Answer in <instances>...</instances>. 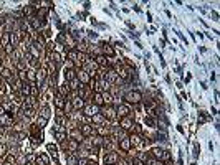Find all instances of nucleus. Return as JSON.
<instances>
[{
	"instance_id": "obj_1",
	"label": "nucleus",
	"mask_w": 220,
	"mask_h": 165,
	"mask_svg": "<svg viewBox=\"0 0 220 165\" xmlns=\"http://www.w3.org/2000/svg\"><path fill=\"white\" fill-rule=\"evenodd\" d=\"M142 93L141 91H129V93H126L124 94V99H126V103L129 104H139L142 101Z\"/></svg>"
},
{
	"instance_id": "obj_2",
	"label": "nucleus",
	"mask_w": 220,
	"mask_h": 165,
	"mask_svg": "<svg viewBox=\"0 0 220 165\" xmlns=\"http://www.w3.org/2000/svg\"><path fill=\"white\" fill-rule=\"evenodd\" d=\"M100 109H101V107H98L96 104L88 103V104H84V107H83V114L88 116V117H93L94 114H98V112H100Z\"/></svg>"
},
{
	"instance_id": "obj_3",
	"label": "nucleus",
	"mask_w": 220,
	"mask_h": 165,
	"mask_svg": "<svg viewBox=\"0 0 220 165\" xmlns=\"http://www.w3.org/2000/svg\"><path fill=\"white\" fill-rule=\"evenodd\" d=\"M121 129L123 131H129V129H133V124H134V114L131 116H126V117H121Z\"/></svg>"
},
{
	"instance_id": "obj_4",
	"label": "nucleus",
	"mask_w": 220,
	"mask_h": 165,
	"mask_svg": "<svg viewBox=\"0 0 220 165\" xmlns=\"http://www.w3.org/2000/svg\"><path fill=\"white\" fill-rule=\"evenodd\" d=\"M101 111V114L106 117V119H109V121H113V119H116L118 116H116V109L114 107H103V109H100Z\"/></svg>"
},
{
	"instance_id": "obj_5",
	"label": "nucleus",
	"mask_w": 220,
	"mask_h": 165,
	"mask_svg": "<svg viewBox=\"0 0 220 165\" xmlns=\"http://www.w3.org/2000/svg\"><path fill=\"white\" fill-rule=\"evenodd\" d=\"M104 165H116L118 162V154L116 152H106V155H104Z\"/></svg>"
},
{
	"instance_id": "obj_6",
	"label": "nucleus",
	"mask_w": 220,
	"mask_h": 165,
	"mask_svg": "<svg viewBox=\"0 0 220 165\" xmlns=\"http://www.w3.org/2000/svg\"><path fill=\"white\" fill-rule=\"evenodd\" d=\"M129 112H131V109H129L128 104H119L116 109V116L118 117H126V116H129Z\"/></svg>"
},
{
	"instance_id": "obj_7",
	"label": "nucleus",
	"mask_w": 220,
	"mask_h": 165,
	"mask_svg": "<svg viewBox=\"0 0 220 165\" xmlns=\"http://www.w3.org/2000/svg\"><path fill=\"white\" fill-rule=\"evenodd\" d=\"M76 78H78V81L81 82V84H88V82L91 81V78H89V74H88V71H84V70H81V71H78V74H76Z\"/></svg>"
},
{
	"instance_id": "obj_8",
	"label": "nucleus",
	"mask_w": 220,
	"mask_h": 165,
	"mask_svg": "<svg viewBox=\"0 0 220 165\" xmlns=\"http://www.w3.org/2000/svg\"><path fill=\"white\" fill-rule=\"evenodd\" d=\"M79 132H81V136H83V137H91L93 136L91 124H81V126H79Z\"/></svg>"
},
{
	"instance_id": "obj_9",
	"label": "nucleus",
	"mask_w": 220,
	"mask_h": 165,
	"mask_svg": "<svg viewBox=\"0 0 220 165\" xmlns=\"http://www.w3.org/2000/svg\"><path fill=\"white\" fill-rule=\"evenodd\" d=\"M0 124H2L4 127H10V126L13 124V119L9 116V112H5L4 116H0Z\"/></svg>"
},
{
	"instance_id": "obj_10",
	"label": "nucleus",
	"mask_w": 220,
	"mask_h": 165,
	"mask_svg": "<svg viewBox=\"0 0 220 165\" xmlns=\"http://www.w3.org/2000/svg\"><path fill=\"white\" fill-rule=\"evenodd\" d=\"M212 119V116H208L205 111H200L199 112V117H197V126H202V124H205L207 121Z\"/></svg>"
},
{
	"instance_id": "obj_11",
	"label": "nucleus",
	"mask_w": 220,
	"mask_h": 165,
	"mask_svg": "<svg viewBox=\"0 0 220 165\" xmlns=\"http://www.w3.org/2000/svg\"><path fill=\"white\" fill-rule=\"evenodd\" d=\"M71 106H73V111H78V109H83V107H84V99L73 98V99H71Z\"/></svg>"
},
{
	"instance_id": "obj_12",
	"label": "nucleus",
	"mask_w": 220,
	"mask_h": 165,
	"mask_svg": "<svg viewBox=\"0 0 220 165\" xmlns=\"http://www.w3.org/2000/svg\"><path fill=\"white\" fill-rule=\"evenodd\" d=\"M101 48H103V53H104V56H106V58H113V56H114V53H116L114 48H113L111 45H108V43H104Z\"/></svg>"
},
{
	"instance_id": "obj_13",
	"label": "nucleus",
	"mask_w": 220,
	"mask_h": 165,
	"mask_svg": "<svg viewBox=\"0 0 220 165\" xmlns=\"http://www.w3.org/2000/svg\"><path fill=\"white\" fill-rule=\"evenodd\" d=\"M35 164H37V165H50V159H48L46 154H40V155L37 157Z\"/></svg>"
},
{
	"instance_id": "obj_14",
	"label": "nucleus",
	"mask_w": 220,
	"mask_h": 165,
	"mask_svg": "<svg viewBox=\"0 0 220 165\" xmlns=\"http://www.w3.org/2000/svg\"><path fill=\"white\" fill-rule=\"evenodd\" d=\"M55 106H56V109H65V106H66V101H65V98H61L60 94L55 96Z\"/></svg>"
},
{
	"instance_id": "obj_15",
	"label": "nucleus",
	"mask_w": 220,
	"mask_h": 165,
	"mask_svg": "<svg viewBox=\"0 0 220 165\" xmlns=\"http://www.w3.org/2000/svg\"><path fill=\"white\" fill-rule=\"evenodd\" d=\"M129 142H131V145L139 147V145L142 144V136H139V134H133V136L129 137Z\"/></svg>"
},
{
	"instance_id": "obj_16",
	"label": "nucleus",
	"mask_w": 220,
	"mask_h": 165,
	"mask_svg": "<svg viewBox=\"0 0 220 165\" xmlns=\"http://www.w3.org/2000/svg\"><path fill=\"white\" fill-rule=\"evenodd\" d=\"M63 76H65V81L70 82L71 79L76 78V71L75 70H65V71H63Z\"/></svg>"
},
{
	"instance_id": "obj_17",
	"label": "nucleus",
	"mask_w": 220,
	"mask_h": 165,
	"mask_svg": "<svg viewBox=\"0 0 220 165\" xmlns=\"http://www.w3.org/2000/svg\"><path fill=\"white\" fill-rule=\"evenodd\" d=\"M119 147L124 150V152H129L131 150V142H129V137H126V139H121L119 140Z\"/></svg>"
},
{
	"instance_id": "obj_18",
	"label": "nucleus",
	"mask_w": 220,
	"mask_h": 165,
	"mask_svg": "<svg viewBox=\"0 0 220 165\" xmlns=\"http://www.w3.org/2000/svg\"><path fill=\"white\" fill-rule=\"evenodd\" d=\"M144 124L149 126V127H157V119L152 117V116H146L144 117Z\"/></svg>"
},
{
	"instance_id": "obj_19",
	"label": "nucleus",
	"mask_w": 220,
	"mask_h": 165,
	"mask_svg": "<svg viewBox=\"0 0 220 165\" xmlns=\"http://www.w3.org/2000/svg\"><path fill=\"white\" fill-rule=\"evenodd\" d=\"M46 73H48V71H46L45 68H40V70L37 71V81L40 82V84H43V81H45V78H46Z\"/></svg>"
},
{
	"instance_id": "obj_20",
	"label": "nucleus",
	"mask_w": 220,
	"mask_h": 165,
	"mask_svg": "<svg viewBox=\"0 0 220 165\" xmlns=\"http://www.w3.org/2000/svg\"><path fill=\"white\" fill-rule=\"evenodd\" d=\"M151 152H152L154 159H159V160H162V159H164V148H161V147H154Z\"/></svg>"
},
{
	"instance_id": "obj_21",
	"label": "nucleus",
	"mask_w": 220,
	"mask_h": 165,
	"mask_svg": "<svg viewBox=\"0 0 220 165\" xmlns=\"http://www.w3.org/2000/svg\"><path fill=\"white\" fill-rule=\"evenodd\" d=\"M101 96H103V103H104V104H108V106H111V104H113V99H114V96H113L111 93H106V91H104V93H101Z\"/></svg>"
},
{
	"instance_id": "obj_22",
	"label": "nucleus",
	"mask_w": 220,
	"mask_h": 165,
	"mask_svg": "<svg viewBox=\"0 0 220 165\" xmlns=\"http://www.w3.org/2000/svg\"><path fill=\"white\" fill-rule=\"evenodd\" d=\"M46 150L50 152V155H53V159L58 157V147H56L55 144H46Z\"/></svg>"
},
{
	"instance_id": "obj_23",
	"label": "nucleus",
	"mask_w": 220,
	"mask_h": 165,
	"mask_svg": "<svg viewBox=\"0 0 220 165\" xmlns=\"http://www.w3.org/2000/svg\"><path fill=\"white\" fill-rule=\"evenodd\" d=\"M93 99H94V101H93V103L96 104V106L100 107V106H103V96H101V93H94V94H93Z\"/></svg>"
},
{
	"instance_id": "obj_24",
	"label": "nucleus",
	"mask_w": 220,
	"mask_h": 165,
	"mask_svg": "<svg viewBox=\"0 0 220 165\" xmlns=\"http://www.w3.org/2000/svg\"><path fill=\"white\" fill-rule=\"evenodd\" d=\"M91 122H96L98 126H100V124H103V122H104V117H103V114H100V112H98V114H94V116L91 117Z\"/></svg>"
},
{
	"instance_id": "obj_25",
	"label": "nucleus",
	"mask_w": 220,
	"mask_h": 165,
	"mask_svg": "<svg viewBox=\"0 0 220 165\" xmlns=\"http://www.w3.org/2000/svg\"><path fill=\"white\" fill-rule=\"evenodd\" d=\"M68 58H70V61L76 63V61H78V51H76V50H71V51H68Z\"/></svg>"
},
{
	"instance_id": "obj_26",
	"label": "nucleus",
	"mask_w": 220,
	"mask_h": 165,
	"mask_svg": "<svg viewBox=\"0 0 220 165\" xmlns=\"http://www.w3.org/2000/svg\"><path fill=\"white\" fill-rule=\"evenodd\" d=\"M66 165H78V157L76 155H68L66 157Z\"/></svg>"
},
{
	"instance_id": "obj_27",
	"label": "nucleus",
	"mask_w": 220,
	"mask_h": 165,
	"mask_svg": "<svg viewBox=\"0 0 220 165\" xmlns=\"http://www.w3.org/2000/svg\"><path fill=\"white\" fill-rule=\"evenodd\" d=\"M50 116H51L50 107H48V106H43V107H42V117H45V119H50Z\"/></svg>"
},
{
	"instance_id": "obj_28",
	"label": "nucleus",
	"mask_w": 220,
	"mask_h": 165,
	"mask_svg": "<svg viewBox=\"0 0 220 165\" xmlns=\"http://www.w3.org/2000/svg\"><path fill=\"white\" fill-rule=\"evenodd\" d=\"M46 124H48V119H45V117H42V116H40V117L37 119V126H38L40 129H43Z\"/></svg>"
},
{
	"instance_id": "obj_29",
	"label": "nucleus",
	"mask_w": 220,
	"mask_h": 165,
	"mask_svg": "<svg viewBox=\"0 0 220 165\" xmlns=\"http://www.w3.org/2000/svg\"><path fill=\"white\" fill-rule=\"evenodd\" d=\"M27 79H30V81H37V71L28 70V71H27Z\"/></svg>"
},
{
	"instance_id": "obj_30",
	"label": "nucleus",
	"mask_w": 220,
	"mask_h": 165,
	"mask_svg": "<svg viewBox=\"0 0 220 165\" xmlns=\"http://www.w3.org/2000/svg\"><path fill=\"white\" fill-rule=\"evenodd\" d=\"M192 155H194V160H197V157L200 155V145L199 144H194V152H192Z\"/></svg>"
},
{
	"instance_id": "obj_31",
	"label": "nucleus",
	"mask_w": 220,
	"mask_h": 165,
	"mask_svg": "<svg viewBox=\"0 0 220 165\" xmlns=\"http://www.w3.org/2000/svg\"><path fill=\"white\" fill-rule=\"evenodd\" d=\"M174 33H177V37H179V40H180V41H184V43H185V46L189 45V41H187V38L184 37V33H182V32H179V30H174Z\"/></svg>"
},
{
	"instance_id": "obj_32",
	"label": "nucleus",
	"mask_w": 220,
	"mask_h": 165,
	"mask_svg": "<svg viewBox=\"0 0 220 165\" xmlns=\"http://www.w3.org/2000/svg\"><path fill=\"white\" fill-rule=\"evenodd\" d=\"M88 37L91 38V40H96V38H98V33H96L94 30H88Z\"/></svg>"
},
{
	"instance_id": "obj_33",
	"label": "nucleus",
	"mask_w": 220,
	"mask_h": 165,
	"mask_svg": "<svg viewBox=\"0 0 220 165\" xmlns=\"http://www.w3.org/2000/svg\"><path fill=\"white\" fill-rule=\"evenodd\" d=\"M137 160H141V162L147 160V155H146L144 152H139V154H137Z\"/></svg>"
},
{
	"instance_id": "obj_34",
	"label": "nucleus",
	"mask_w": 220,
	"mask_h": 165,
	"mask_svg": "<svg viewBox=\"0 0 220 165\" xmlns=\"http://www.w3.org/2000/svg\"><path fill=\"white\" fill-rule=\"evenodd\" d=\"M177 132H179V134H182V136H185V129L182 127V124H177Z\"/></svg>"
},
{
	"instance_id": "obj_35",
	"label": "nucleus",
	"mask_w": 220,
	"mask_h": 165,
	"mask_svg": "<svg viewBox=\"0 0 220 165\" xmlns=\"http://www.w3.org/2000/svg\"><path fill=\"white\" fill-rule=\"evenodd\" d=\"M166 82L169 84V86H172V79H170V76H169V74H166Z\"/></svg>"
},
{
	"instance_id": "obj_36",
	"label": "nucleus",
	"mask_w": 220,
	"mask_h": 165,
	"mask_svg": "<svg viewBox=\"0 0 220 165\" xmlns=\"http://www.w3.org/2000/svg\"><path fill=\"white\" fill-rule=\"evenodd\" d=\"M133 8H134V12L141 13V8H139V5H137V4H134V5H133Z\"/></svg>"
},
{
	"instance_id": "obj_37",
	"label": "nucleus",
	"mask_w": 220,
	"mask_h": 165,
	"mask_svg": "<svg viewBox=\"0 0 220 165\" xmlns=\"http://www.w3.org/2000/svg\"><path fill=\"white\" fill-rule=\"evenodd\" d=\"M175 86H177L179 89H182V88H184V82H182V81H177V82H175Z\"/></svg>"
},
{
	"instance_id": "obj_38",
	"label": "nucleus",
	"mask_w": 220,
	"mask_h": 165,
	"mask_svg": "<svg viewBox=\"0 0 220 165\" xmlns=\"http://www.w3.org/2000/svg\"><path fill=\"white\" fill-rule=\"evenodd\" d=\"M210 15L214 16V18H215V22H219V13H217V12H212Z\"/></svg>"
},
{
	"instance_id": "obj_39",
	"label": "nucleus",
	"mask_w": 220,
	"mask_h": 165,
	"mask_svg": "<svg viewBox=\"0 0 220 165\" xmlns=\"http://www.w3.org/2000/svg\"><path fill=\"white\" fill-rule=\"evenodd\" d=\"M126 25H128V27H129V28H131V30H134V23H131V22H129V20H126Z\"/></svg>"
},
{
	"instance_id": "obj_40",
	"label": "nucleus",
	"mask_w": 220,
	"mask_h": 165,
	"mask_svg": "<svg viewBox=\"0 0 220 165\" xmlns=\"http://www.w3.org/2000/svg\"><path fill=\"white\" fill-rule=\"evenodd\" d=\"M84 10H89V7H91V4H89V2H84Z\"/></svg>"
},
{
	"instance_id": "obj_41",
	"label": "nucleus",
	"mask_w": 220,
	"mask_h": 165,
	"mask_svg": "<svg viewBox=\"0 0 220 165\" xmlns=\"http://www.w3.org/2000/svg\"><path fill=\"white\" fill-rule=\"evenodd\" d=\"M109 7H111L113 10H118V7H116V4H114V2H109Z\"/></svg>"
},
{
	"instance_id": "obj_42",
	"label": "nucleus",
	"mask_w": 220,
	"mask_h": 165,
	"mask_svg": "<svg viewBox=\"0 0 220 165\" xmlns=\"http://www.w3.org/2000/svg\"><path fill=\"white\" fill-rule=\"evenodd\" d=\"M136 46H137V48H139V50H142V48H144V46L141 45V41H139V40H136Z\"/></svg>"
},
{
	"instance_id": "obj_43",
	"label": "nucleus",
	"mask_w": 220,
	"mask_h": 165,
	"mask_svg": "<svg viewBox=\"0 0 220 165\" xmlns=\"http://www.w3.org/2000/svg\"><path fill=\"white\" fill-rule=\"evenodd\" d=\"M4 114H5V107L0 104V116H4Z\"/></svg>"
},
{
	"instance_id": "obj_44",
	"label": "nucleus",
	"mask_w": 220,
	"mask_h": 165,
	"mask_svg": "<svg viewBox=\"0 0 220 165\" xmlns=\"http://www.w3.org/2000/svg\"><path fill=\"white\" fill-rule=\"evenodd\" d=\"M200 86H202V89H207V82H205V81H202V82H200Z\"/></svg>"
},
{
	"instance_id": "obj_45",
	"label": "nucleus",
	"mask_w": 220,
	"mask_h": 165,
	"mask_svg": "<svg viewBox=\"0 0 220 165\" xmlns=\"http://www.w3.org/2000/svg\"><path fill=\"white\" fill-rule=\"evenodd\" d=\"M164 13H166V16H167V18H172V13H170L169 10H166V12H164Z\"/></svg>"
},
{
	"instance_id": "obj_46",
	"label": "nucleus",
	"mask_w": 220,
	"mask_h": 165,
	"mask_svg": "<svg viewBox=\"0 0 220 165\" xmlns=\"http://www.w3.org/2000/svg\"><path fill=\"white\" fill-rule=\"evenodd\" d=\"M208 150H210V152H214V144H212V142H208Z\"/></svg>"
},
{
	"instance_id": "obj_47",
	"label": "nucleus",
	"mask_w": 220,
	"mask_h": 165,
	"mask_svg": "<svg viewBox=\"0 0 220 165\" xmlns=\"http://www.w3.org/2000/svg\"><path fill=\"white\" fill-rule=\"evenodd\" d=\"M177 165H184V160H182V157H179V160H177Z\"/></svg>"
},
{
	"instance_id": "obj_48",
	"label": "nucleus",
	"mask_w": 220,
	"mask_h": 165,
	"mask_svg": "<svg viewBox=\"0 0 220 165\" xmlns=\"http://www.w3.org/2000/svg\"><path fill=\"white\" fill-rule=\"evenodd\" d=\"M147 22H149V23L152 22V15H151V13H147Z\"/></svg>"
},
{
	"instance_id": "obj_49",
	"label": "nucleus",
	"mask_w": 220,
	"mask_h": 165,
	"mask_svg": "<svg viewBox=\"0 0 220 165\" xmlns=\"http://www.w3.org/2000/svg\"><path fill=\"white\" fill-rule=\"evenodd\" d=\"M53 165H60V162L56 160V159H55V160H53Z\"/></svg>"
},
{
	"instance_id": "obj_50",
	"label": "nucleus",
	"mask_w": 220,
	"mask_h": 165,
	"mask_svg": "<svg viewBox=\"0 0 220 165\" xmlns=\"http://www.w3.org/2000/svg\"><path fill=\"white\" fill-rule=\"evenodd\" d=\"M25 165H32V164H25Z\"/></svg>"
},
{
	"instance_id": "obj_51",
	"label": "nucleus",
	"mask_w": 220,
	"mask_h": 165,
	"mask_svg": "<svg viewBox=\"0 0 220 165\" xmlns=\"http://www.w3.org/2000/svg\"><path fill=\"white\" fill-rule=\"evenodd\" d=\"M0 63H2V58H0Z\"/></svg>"
}]
</instances>
